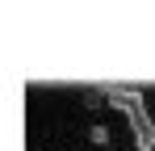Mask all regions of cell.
Instances as JSON below:
<instances>
[{"label": "cell", "instance_id": "obj_1", "mask_svg": "<svg viewBox=\"0 0 155 151\" xmlns=\"http://www.w3.org/2000/svg\"><path fill=\"white\" fill-rule=\"evenodd\" d=\"M105 101H109L117 113H126V118L143 109V92H138V88H130V84H105Z\"/></svg>", "mask_w": 155, "mask_h": 151}, {"label": "cell", "instance_id": "obj_2", "mask_svg": "<svg viewBox=\"0 0 155 151\" xmlns=\"http://www.w3.org/2000/svg\"><path fill=\"white\" fill-rule=\"evenodd\" d=\"M130 134H134V147L138 151H155V122L147 109H138V113H130Z\"/></svg>", "mask_w": 155, "mask_h": 151}]
</instances>
